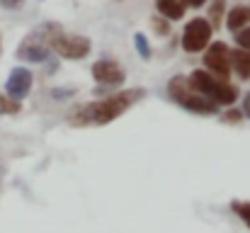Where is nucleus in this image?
Masks as SVG:
<instances>
[{
	"label": "nucleus",
	"mask_w": 250,
	"mask_h": 233,
	"mask_svg": "<svg viewBox=\"0 0 250 233\" xmlns=\"http://www.w3.org/2000/svg\"><path fill=\"white\" fill-rule=\"evenodd\" d=\"M243 117H246L243 109H229V112H224V122H229V124H238Z\"/></svg>",
	"instance_id": "nucleus-19"
},
{
	"label": "nucleus",
	"mask_w": 250,
	"mask_h": 233,
	"mask_svg": "<svg viewBox=\"0 0 250 233\" xmlns=\"http://www.w3.org/2000/svg\"><path fill=\"white\" fill-rule=\"evenodd\" d=\"M32 83H34V76H32L29 68L15 66V68L10 71L7 80H5V95H7L10 100H15V102H22V100L29 95Z\"/></svg>",
	"instance_id": "nucleus-8"
},
{
	"label": "nucleus",
	"mask_w": 250,
	"mask_h": 233,
	"mask_svg": "<svg viewBox=\"0 0 250 233\" xmlns=\"http://www.w3.org/2000/svg\"><path fill=\"white\" fill-rule=\"evenodd\" d=\"M156 7H158V15H163L170 22L182 20L185 17V10H187L182 5V0H156Z\"/></svg>",
	"instance_id": "nucleus-12"
},
{
	"label": "nucleus",
	"mask_w": 250,
	"mask_h": 233,
	"mask_svg": "<svg viewBox=\"0 0 250 233\" xmlns=\"http://www.w3.org/2000/svg\"><path fill=\"white\" fill-rule=\"evenodd\" d=\"M236 44H238V49H246V51H250V27L241 29V32L236 34Z\"/></svg>",
	"instance_id": "nucleus-18"
},
{
	"label": "nucleus",
	"mask_w": 250,
	"mask_h": 233,
	"mask_svg": "<svg viewBox=\"0 0 250 233\" xmlns=\"http://www.w3.org/2000/svg\"><path fill=\"white\" fill-rule=\"evenodd\" d=\"M243 114L250 119V92H246V97H243Z\"/></svg>",
	"instance_id": "nucleus-23"
},
{
	"label": "nucleus",
	"mask_w": 250,
	"mask_h": 233,
	"mask_svg": "<svg viewBox=\"0 0 250 233\" xmlns=\"http://www.w3.org/2000/svg\"><path fill=\"white\" fill-rule=\"evenodd\" d=\"M167 95H170V100H172L175 105L185 107L187 112H194V114H216V112H219V105H216V102L207 100L204 95H199V92H194V90L189 87L187 76L170 78V83H167Z\"/></svg>",
	"instance_id": "nucleus-4"
},
{
	"label": "nucleus",
	"mask_w": 250,
	"mask_h": 233,
	"mask_svg": "<svg viewBox=\"0 0 250 233\" xmlns=\"http://www.w3.org/2000/svg\"><path fill=\"white\" fill-rule=\"evenodd\" d=\"M182 5L185 7H202V5H207V0H182Z\"/></svg>",
	"instance_id": "nucleus-22"
},
{
	"label": "nucleus",
	"mask_w": 250,
	"mask_h": 233,
	"mask_svg": "<svg viewBox=\"0 0 250 233\" xmlns=\"http://www.w3.org/2000/svg\"><path fill=\"white\" fill-rule=\"evenodd\" d=\"M187 80H189V87H192L194 92L204 95L207 100L216 102L219 107H231V105L238 100V95H241L233 83L219 80V78H214L211 73H207V71H192V73L187 76Z\"/></svg>",
	"instance_id": "nucleus-2"
},
{
	"label": "nucleus",
	"mask_w": 250,
	"mask_h": 233,
	"mask_svg": "<svg viewBox=\"0 0 250 233\" xmlns=\"http://www.w3.org/2000/svg\"><path fill=\"white\" fill-rule=\"evenodd\" d=\"M134 46H136V51L141 54V59H144V61H148V59H151V46H148L146 34H141V32H139V34L134 37Z\"/></svg>",
	"instance_id": "nucleus-15"
},
{
	"label": "nucleus",
	"mask_w": 250,
	"mask_h": 233,
	"mask_svg": "<svg viewBox=\"0 0 250 233\" xmlns=\"http://www.w3.org/2000/svg\"><path fill=\"white\" fill-rule=\"evenodd\" d=\"M226 27L233 34H238L241 29L250 27V5H236V7H231L226 12Z\"/></svg>",
	"instance_id": "nucleus-10"
},
{
	"label": "nucleus",
	"mask_w": 250,
	"mask_h": 233,
	"mask_svg": "<svg viewBox=\"0 0 250 233\" xmlns=\"http://www.w3.org/2000/svg\"><path fill=\"white\" fill-rule=\"evenodd\" d=\"M90 73H92V78L100 85H109V87H117V85H122L126 80V71L114 59H100V61H95L92 68H90Z\"/></svg>",
	"instance_id": "nucleus-9"
},
{
	"label": "nucleus",
	"mask_w": 250,
	"mask_h": 233,
	"mask_svg": "<svg viewBox=\"0 0 250 233\" xmlns=\"http://www.w3.org/2000/svg\"><path fill=\"white\" fill-rule=\"evenodd\" d=\"M151 27H153V32L161 34V37L170 34V20H166L163 15H153V17H151Z\"/></svg>",
	"instance_id": "nucleus-16"
},
{
	"label": "nucleus",
	"mask_w": 250,
	"mask_h": 233,
	"mask_svg": "<svg viewBox=\"0 0 250 233\" xmlns=\"http://www.w3.org/2000/svg\"><path fill=\"white\" fill-rule=\"evenodd\" d=\"M20 109H22V102H15L0 92V114H17Z\"/></svg>",
	"instance_id": "nucleus-14"
},
{
	"label": "nucleus",
	"mask_w": 250,
	"mask_h": 233,
	"mask_svg": "<svg viewBox=\"0 0 250 233\" xmlns=\"http://www.w3.org/2000/svg\"><path fill=\"white\" fill-rule=\"evenodd\" d=\"M90 49H92V44L83 34H71V32L56 29L51 37V51L66 61H81L90 54Z\"/></svg>",
	"instance_id": "nucleus-5"
},
{
	"label": "nucleus",
	"mask_w": 250,
	"mask_h": 233,
	"mask_svg": "<svg viewBox=\"0 0 250 233\" xmlns=\"http://www.w3.org/2000/svg\"><path fill=\"white\" fill-rule=\"evenodd\" d=\"M204 71L219 80H229L231 76V49L224 42H211L204 51Z\"/></svg>",
	"instance_id": "nucleus-7"
},
{
	"label": "nucleus",
	"mask_w": 250,
	"mask_h": 233,
	"mask_svg": "<svg viewBox=\"0 0 250 233\" xmlns=\"http://www.w3.org/2000/svg\"><path fill=\"white\" fill-rule=\"evenodd\" d=\"M231 209L236 212V216H238V219L250 229V202H233Z\"/></svg>",
	"instance_id": "nucleus-17"
},
{
	"label": "nucleus",
	"mask_w": 250,
	"mask_h": 233,
	"mask_svg": "<svg viewBox=\"0 0 250 233\" xmlns=\"http://www.w3.org/2000/svg\"><path fill=\"white\" fill-rule=\"evenodd\" d=\"M56 29H61L56 22H44L42 27L32 29L22 39V44L17 46V51H15L17 59L20 61H29V64H44V61H49V56H51V37H54Z\"/></svg>",
	"instance_id": "nucleus-3"
},
{
	"label": "nucleus",
	"mask_w": 250,
	"mask_h": 233,
	"mask_svg": "<svg viewBox=\"0 0 250 233\" xmlns=\"http://www.w3.org/2000/svg\"><path fill=\"white\" fill-rule=\"evenodd\" d=\"M51 95H54V97H73L76 90H51Z\"/></svg>",
	"instance_id": "nucleus-21"
},
{
	"label": "nucleus",
	"mask_w": 250,
	"mask_h": 233,
	"mask_svg": "<svg viewBox=\"0 0 250 233\" xmlns=\"http://www.w3.org/2000/svg\"><path fill=\"white\" fill-rule=\"evenodd\" d=\"M211 34H214V27L207 17H194L185 24V32H182V49L187 54H197V51H207L209 44H211Z\"/></svg>",
	"instance_id": "nucleus-6"
},
{
	"label": "nucleus",
	"mask_w": 250,
	"mask_h": 233,
	"mask_svg": "<svg viewBox=\"0 0 250 233\" xmlns=\"http://www.w3.org/2000/svg\"><path fill=\"white\" fill-rule=\"evenodd\" d=\"M231 68L241 80H250V51L233 49L231 51Z\"/></svg>",
	"instance_id": "nucleus-11"
},
{
	"label": "nucleus",
	"mask_w": 250,
	"mask_h": 233,
	"mask_svg": "<svg viewBox=\"0 0 250 233\" xmlns=\"http://www.w3.org/2000/svg\"><path fill=\"white\" fill-rule=\"evenodd\" d=\"M0 51H2V42H0Z\"/></svg>",
	"instance_id": "nucleus-24"
},
{
	"label": "nucleus",
	"mask_w": 250,
	"mask_h": 233,
	"mask_svg": "<svg viewBox=\"0 0 250 233\" xmlns=\"http://www.w3.org/2000/svg\"><path fill=\"white\" fill-rule=\"evenodd\" d=\"M0 5H2L5 10H17V7L24 5V0H0Z\"/></svg>",
	"instance_id": "nucleus-20"
},
{
	"label": "nucleus",
	"mask_w": 250,
	"mask_h": 233,
	"mask_svg": "<svg viewBox=\"0 0 250 233\" xmlns=\"http://www.w3.org/2000/svg\"><path fill=\"white\" fill-rule=\"evenodd\" d=\"M207 20L211 22V27H214V29H219V27H221V22L226 20V0H211L209 17H207Z\"/></svg>",
	"instance_id": "nucleus-13"
},
{
	"label": "nucleus",
	"mask_w": 250,
	"mask_h": 233,
	"mask_svg": "<svg viewBox=\"0 0 250 233\" xmlns=\"http://www.w3.org/2000/svg\"><path fill=\"white\" fill-rule=\"evenodd\" d=\"M146 95H148L146 87H129V90L117 92V95H109V97L92 100V102L81 105V107H73L66 119H68L71 127H107L114 119H119L126 109L139 105Z\"/></svg>",
	"instance_id": "nucleus-1"
}]
</instances>
